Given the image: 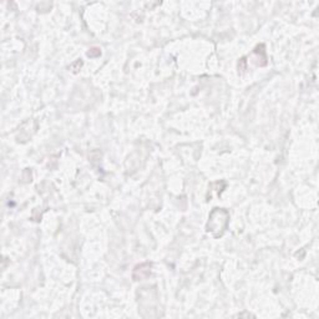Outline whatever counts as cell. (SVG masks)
I'll return each mask as SVG.
<instances>
[{
  "label": "cell",
  "mask_w": 319,
  "mask_h": 319,
  "mask_svg": "<svg viewBox=\"0 0 319 319\" xmlns=\"http://www.w3.org/2000/svg\"><path fill=\"white\" fill-rule=\"evenodd\" d=\"M228 218H229L228 212L223 211L222 215H221L220 217V221H217V216H216V212L215 209H213L211 216H209L208 225H207V231L213 233L215 237H220V236H222L225 229H226L227 223H228Z\"/></svg>",
  "instance_id": "6da1fadb"
},
{
  "label": "cell",
  "mask_w": 319,
  "mask_h": 319,
  "mask_svg": "<svg viewBox=\"0 0 319 319\" xmlns=\"http://www.w3.org/2000/svg\"><path fill=\"white\" fill-rule=\"evenodd\" d=\"M150 268L151 264L149 263H144L141 265H137L133 271V280L139 281V280H144L146 278L149 274H150Z\"/></svg>",
  "instance_id": "7a4b0ae2"
}]
</instances>
